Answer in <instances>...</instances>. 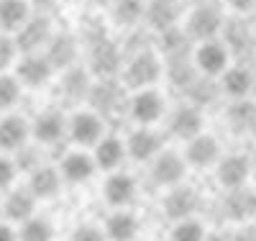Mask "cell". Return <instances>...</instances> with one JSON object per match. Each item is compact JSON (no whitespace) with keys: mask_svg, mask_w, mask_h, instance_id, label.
Masks as SVG:
<instances>
[{"mask_svg":"<svg viewBox=\"0 0 256 241\" xmlns=\"http://www.w3.org/2000/svg\"><path fill=\"white\" fill-rule=\"evenodd\" d=\"M123 85L131 90H146L154 87L159 82V77L164 75V59L159 52L154 49H141L128 57V62L123 64Z\"/></svg>","mask_w":256,"mask_h":241,"instance_id":"cell-1","label":"cell"},{"mask_svg":"<svg viewBox=\"0 0 256 241\" xmlns=\"http://www.w3.org/2000/svg\"><path fill=\"white\" fill-rule=\"evenodd\" d=\"M223 29H226V16H223L220 6H216V3H198L184 21V31L192 41L218 39V34Z\"/></svg>","mask_w":256,"mask_h":241,"instance_id":"cell-2","label":"cell"},{"mask_svg":"<svg viewBox=\"0 0 256 241\" xmlns=\"http://www.w3.org/2000/svg\"><path fill=\"white\" fill-rule=\"evenodd\" d=\"M88 67L95 77H116L118 72H123V52L113 39L102 36L88 44Z\"/></svg>","mask_w":256,"mask_h":241,"instance_id":"cell-3","label":"cell"},{"mask_svg":"<svg viewBox=\"0 0 256 241\" xmlns=\"http://www.w3.org/2000/svg\"><path fill=\"white\" fill-rule=\"evenodd\" d=\"M195 64L200 75L208 77H220L228 67H230V47L220 39H208L200 41L195 49Z\"/></svg>","mask_w":256,"mask_h":241,"instance_id":"cell-4","label":"cell"},{"mask_svg":"<svg viewBox=\"0 0 256 241\" xmlns=\"http://www.w3.org/2000/svg\"><path fill=\"white\" fill-rule=\"evenodd\" d=\"M54 31H52V21L46 16H31L24 26L16 31V44L20 54H34L49 47Z\"/></svg>","mask_w":256,"mask_h":241,"instance_id":"cell-5","label":"cell"},{"mask_svg":"<svg viewBox=\"0 0 256 241\" xmlns=\"http://www.w3.org/2000/svg\"><path fill=\"white\" fill-rule=\"evenodd\" d=\"M184 172H187V159H184V154H180V151H174V149L159 151V154L154 157V162H152V177L162 187L182 185Z\"/></svg>","mask_w":256,"mask_h":241,"instance_id":"cell-6","label":"cell"},{"mask_svg":"<svg viewBox=\"0 0 256 241\" xmlns=\"http://www.w3.org/2000/svg\"><path fill=\"white\" fill-rule=\"evenodd\" d=\"M251 174H254V162L244 154H228L216 164V177H218V185L223 190L244 187Z\"/></svg>","mask_w":256,"mask_h":241,"instance_id":"cell-7","label":"cell"},{"mask_svg":"<svg viewBox=\"0 0 256 241\" xmlns=\"http://www.w3.org/2000/svg\"><path fill=\"white\" fill-rule=\"evenodd\" d=\"M128 111H131V118L138 126H152L164 116V98L154 87L136 90V95L128 100Z\"/></svg>","mask_w":256,"mask_h":241,"instance_id":"cell-8","label":"cell"},{"mask_svg":"<svg viewBox=\"0 0 256 241\" xmlns=\"http://www.w3.org/2000/svg\"><path fill=\"white\" fill-rule=\"evenodd\" d=\"M16 75L26 87H41L46 85L54 75V64L49 62L46 54L34 52V54H24L16 62Z\"/></svg>","mask_w":256,"mask_h":241,"instance_id":"cell-9","label":"cell"},{"mask_svg":"<svg viewBox=\"0 0 256 241\" xmlns=\"http://www.w3.org/2000/svg\"><path fill=\"white\" fill-rule=\"evenodd\" d=\"M182 13V0H146V26L156 34L174 29Z\"/></svg>","mask_w":256,"mask_h":241,"instance_id":"cell-10","label":"cell"},{"mask_svg":"<svg viewBox=\"0 0 256 241\" xmlns=\"http://www.w3.org/2000/svg\"><path fill=\"white\" fill-rule=\"evenodd\" d=\"M88 103L92 105V111L105 116V113H116L120 103H123V85L116 82V77H98L92 82V90Z\"/></svg>","mask_w":256,"mask_h":241,"instance_id":"cell-11","label":"cell"},{"mask_svg":"<svg viewBox=\"0 0 256 241\" xmlns=\"http://www.w3.org/2000/svg\"><path fill=\"white\" fill-rule=\"evenodd\" d=\"M102 131H105V123H102L100 113H95V111H80L70 121V136L80 146H95L105 136Z\"/></svg>","mask_w":256,"mask_h":241,"instance_id":"cell-12","label":"cell"},{"mask_svg":"<svg viewBox=\"0 0 256 241\" xmlns=\"http://www.w3.org/2000/svg\"><path fill=\"white\" fill-rule=\"evenodd\" d=\"M92 72L90 67H80V64H72L62 72V80H59V90L62 95L67 98L70 103H82L90 98V90H92Z\"/></svg>","mask_w":256,"mask_h":241,"instance_id":"cell-13","label":"cell"},{"mask_svg":"<svg viewBox=\"0 0 256 241\" xmlns=\"http://www.w3.org/2000/svg\"><path fill=\"white\" fill-rule=\"evenodd\" d=\"M198 205H200L198 190L187 187V185H174L164 198V213H166V218H172V221L192 218V213L198 210Z\"/></svg>","mask_w":256,"mask_h":241,"instance_id":"cell-14","label":"cell"},{"mask_svg":"<svg viewBox=\"0 0 256 241\" xmlns=\"http://www.w3.org/2000/svg\"><path fill=\"white\" fill-rule=\"evenodd\" d=\"M202 126H205V118H202V108H198L195 103H184L180 105L177 111L169 118V131L177 136V139H195L198 134H202Z\"/></svg>","mask_w":256,"mask_h":241,"instance_id":"cell-15","label":"cell"},{"mask_svg":"<svg viewBox=\"0 0 256 241\" xmlns=\"http://www.w3.org/2000/svg\"><path fill=\"white\" fill-rule=\"evenodd\" d=\"M184 159L187 164L192 167H212V164H218L220 162V144L216 136H210V134H198L195 139H190L187 141V149H184Z\"/></svg>","mask_w":256,"mask_h":241,"instance_id":"cell-16","label":"cell"},{"mask_svg":"<svg viewBox=\"0 0 256 241\" xmlns=\"http://www.w3.org/2000/svg\"><path fill=\"white\" fill-rule=\"evenodd\" d=\"M44 54L49 57V62L54 64V70L64 72L67 67H72V64H77V54H80V44L72 34H54L49 47L44 49Z\"/></svg>","mask_w":256,"mask_h":241,"instance_id":"cell-17","label":"cell"},{"mask_svg":"<svg viewBox=\"0 0 256 241\" xmlns=\"http://www.w3.org/2000/svg\"><path fill=\"white\" fill-rule=\"evenodd\" d=\"M128 146V157L136 159V162H154V157L162 151V139L156 131H152L148 126L136 128L126 141Z\"/></svg>","mask_w":256,"mask_h":241,"instance_id":"cell-18","label":"cell"},{"mask_svg":"<svg viewBox=\"0 0 256 241\" xmlns=\"http://www.w3.org/2000/svg\"><path fill=\"white\" fill-rule=\"evenodd\" d=\"M223 215L228 221L246 223L251 215H256V192H251L246 187L228 190L226 200H223Z\"/></svg>","mask_w":256,"mask_h":241,"instance_id":"cell-19","label":"cell"},{"mask_svg":"<svg viewBox=\"0 0 256 241\" xmlns=\"http://www.w3.org/2000/svg\"><path fill=\"white\" fill-rule=\"evenodd\" d=\"M220 90L230 100H241V98L254 95V72L248 67H244V64L228 67L220 75Z\"/></svg>","mask_w":256,"mask_h":241,"instance_id":"cell-20","label":"cell"},{"mask_svg":"<svg viewBox=\"0 0 256 241\" xmlns=\"http://www.w3.org/2000/svg\"><path fill=\"white\" fill-rule=\"evenodd\" d=\"M95 169H98L95 157L84 154V151H70V154L62 159V167H59L62 177L67 180L70 185H82V182H88L92 174H95Z\"/></svg>","mask_w":256,"mask_h":241,"instance_id":"cell-21","label":"cell"},{"mask_svg":"<svg viewBox=\"0 0 256 241\" xmlns=\"http://www.w3.org/2000/svg\"><path fill=\"white\" fill-rule=\"evenodd\" d=\"M67 131H70V123L64 121L62 113L46 111V113L36 116V121L31 126V136L38 144H56V141H62V136L67 134Z\"/></svg>","mask_w":256,"mask_h":241,"instance_id":"cell-22","label":"cell"},{"mask_svg":"<svg viewBox=\"0 0 256 241\" xmlns=\"http://www.w3.org/2000/svg\"><path fill=\"white\" fill-rule=\"evenodd\" d=\"M102 195L113 208H126L128 203L134 200L136 195V182L131 174L126 172H113L108 180H105V187H102Z\"/></svg>","mask_w":256,"mask_h":241,"instance_id":"cell-23","label":"cell"},{"mask_svg":"<svg viewBox=\"0 0 256 241\" xmlns=\"http://www.w3.org/2000/svg\"><path fill=\"white\" fill-rule=\"evenodd\" d=\"M62 180L64 177H62L59 169H54L49 164H38L31 172V177H28V187H31V192L36 195L38 200H49V198H54V195L59 192Z\"/></svg>","mask_w":256,"mask_h":241,"instance_id":"cell-24","label":"cell"},{"mask_svg":"<svg viewBox=\"0 0 256 241\" xmlns=\"http://www.w3.org/2000/svg\"><path fill=\"white\" fill-rule=\"evenodd\" d=\"M110 11V21L118 29H128L134 31L141 21H146V3L144 0H113Z\"/></svg>","mask_w":256,"mask_h":241,"instance_id":"cell-25","label":"cell"},{"mask_svg":"<svg viewBox=\"0 0 256 241\" xmlns=\"http://www.w3.org/2000/svg\"><path fill=\"white\" fill-rule=\"evenodd\" d=\"M28 136H31V128L20 116L0 118V149L16 151V149H20L28 141Z\"/></svg>","mask_w":256,"mask_h":241,"instance_id":"cell-26","label":"cell"},{"mask_svg":"<svg viewBox=\"0 0 256 241\" xmlns=\"http://www.w3.org/2000/svg\"><path fill=\"white\" fill-rule=\"evenodd\" d=\"M31 18L28 0H0V31L16 34Z\"/></svg>","mask_w":256,"mask_h":241,"instance_id":"cell-27","label":"cell"},{"mask_svg":"<svg viewBox=\"0 0 256 241\" xmlns=\"http://www.w3.org/2000/svg\"><path fill=\"white\" fill-rule=\"evenodd\" d=\"M128 154V146L116 136H102L95 144V162L100 169H118Z\"/></svg>","mask_w":256,"mask_h":241,"instance_id":"cell-28","label":"cell"},{"mask_svg":"<svg viewBox=\"0 0 256 241\" xmlns=\"http://www.w3.org/2000/svg\"><path fill=\"white\" fill-rule=\"evenodd\" d=\"M226 121L236 134H251V126L256 121V100L241 98V100H230L228 111H226Z\"/></svg>","mask_w":256,"mask_h":241,"instance_id":"cell-29","label":"cell"},{"mask_svg":"<svg viewBox=\"0 0 256 241\" xmlns=\"http://www.w3.org/2000/svg\"><path fill=\"white\" fill-rule=\"evenodd\" d=\"M36 200L38 198L31 192V187L28 190H24V187H20V190H10L6 203H3V210H6V215L10 218V221H28L31 213H34Z\"/></svg>","mask_w":256,"mask_h":241,"instance_id":"cell-30","label":"cell"},{"mask_svg":"<svg viewBox=\"0 0 256 241\" xmlns=\"http://www.w3.org/2000/svg\"><path fill=\"white\" fill-rule=\"evenodd\" d=\"M136 233H138V218L134 213L118 210L108 218V223H105V236L110 241H134Z\"/></svg>","mask_w":256,"mask_h":241,"instance_id":"cell-31","label":"cell"},{"mask_svg":"<svg viewBox=\"0 0 256 241\" xmlns=\"http://www.w3.org/2000/svg\"><path fill=\"white\" fill-rule=\"evenodd\" d=\"M184 93H187L190 103H195L198 108H205V105H210L212 100H216L218 93H223V90H220V85H216V77L198 75L195 82H192Z\"/></svg>","mask_w":256,"mask_h":241,"instance_id":"cell-32","label":"cell"},{"mask_svg":"<svg viewBox=\"0 0 256 241\" xmlns=\"http://www.w3.org/2000/svg\"><path fill=\"white\" fill-rule=\"evenodd\" d=\"M208 231L200 221L195 218H184V221H174L172 233H169V241H205Z\"/></svg>","mask_w":256,"mask_h":241,"instance_id":"cell-33","label":"cell"},{"mask_svg":"<svg viewBox=\"0 0 256 241\" xmlns=\"http://www.w3.org/2000/svg\"><path fill=\"white\" fill-rule=\"evenodd\" d=\"M20 87L24 82L18 80V75L0 72V111H8L20 100Z\"/></svg>","mask_w":256,"mask_h":241,"instance_id":"cell-34","label":"cell"},{"mask_svg":"<svg viewBox=\"0 0 256 241\" xmlns=\"http://www.w3.org/2000/svg\"><path fill=\"white\" fill-rule=\"evenodd\" d=\"M52 226L49 221H44V218H28V221H24V226H20V241H52Z\"/></svg>","mask_w":256,"mask_h":241,"instance_id":"cell-35","label":"cell"},{"mask_svg":"<svg viewBox=\"0 0 256 241\" xmlns=\"http://www.w3.org/2000/svg\"><path fill=\"white\" fill-rule=\"evenodd\" d=\"M18 44H16V36H10L8 31H0V72L8 70L10 64L16 62L18 57Z\"/></svg>","mask_w":256,"mask_h":241,"instance_id":"cell-36","label":"cell"},{"mask_svg":"<svg viewBox=\"0 0 256 241\" xmlns=\"http://www.w3.org/2000/svg\"><path fill=\"white\" fill-rule=\"evenodd\" d=\"M16 164H18L20 172H34L41 164V157H38V151L34 146H26L24 144L20 149H16Z\"/></svg>","mask_w":256,"mask_h":241,"instance_id":"cell-37","label":"cell"},{"mask_svg":"<svg viewBox=\"0 0 256 241\" xmlns=\"http://www.w3.org/2000/svg\"><path fill=\"white\" fill-rule=\"evenodd\" d=\"M18 164H16V159H8V157H0V190H6V187H10L13 182H16V177H18Z\"/></svg>","mask_w":256,"mask_h":241,"instance_id":"cell-38","label":"cell"},{"mask_svg":"<svg viewBox=\"0 0 256 241\" xmlns=\"http://www.w3.org/2000/svg\"><path fill=\"white\" fill-rule=\"evenodd\" d=\"M72 241H105V233H102L98 226L82 223V226H77V228H74Z\"/></svg>","mask_w":256,"mask_h":241,"instance_id":"cell-39","label":"cell"},{"mask_svg":"<svg viewBox=\"0 0 256 241\" xmlns=\"http://www.w3.org/2000/svg\"><path fill=\"white\" fill-rule=\"evenodd\" d=\"M226 6L236 16H246V13L256 11V0H226Z\"/></svg>","mask_w":256,"mask_h":241,"instance_id":"cell-40","label":"cell"},{"mask_svg":"<svg viewBox=\"0 0 256 241\" xmlns=\"http://www.w3.org/2000/svg\"><path fill=\"white\" fill-rule=\"evenodd\" d=\"M233 241H256V226L254 223H241L238 231L233 233Z\"/></svg>","mask_w":256,"mask_h":241,"instance_id":"cell-41","label":"cell"},{"mask_svg":"<svg viewBox=\"0 0 256 241\" xmlns=\"http://www.w3.org/2000/svg\"><path fill=\"white\" fill-rule=\"evenodd\" d=\"M20 236L8 226V223H0V241H18Z\"/></svg>","mask_w":256,"mask_h":241,"instance_id":"cell-42","label":"cell"},{"mask_svg":"<svg viewBox=\"0 0 256 241\" xmlns=\"http://www.w3.org/2000/svg\"><path fill=\"white\" fill-rule=\"evenodd\" d=\"M28 3H31L34 8H38V11H52L59 0H28Z\"/></svg>","mask_w":256,"mask_h":241,"instance_id":"cell-43","label":"cell"},{"mask_svg":"<svg viewBox=\"0 0 256 241\" xmlns=\"http://www.w3.org/2000/svg\"><path fill=\"white\" fill-rule=\"evenodd\" d=\"M92 6H98V8H110L113 6V0H90Z\"/></svg>","mask_w":256,"mask_h":241,"instance_id":"cell-44","label":"cell"},{"mask_svg":"<svg viewBox=\"0 0 256 241\" xmlns=\"http://www.w3.org/2000/svg\"><path fill=\"white\" fill-rule=\"evenodd\" d=\"M205 241H233V238H226V236H220V233H212V236H208Z\"/></svg>","mask_w":256,"mask_h":241,"instance_id":"cell-45","label":"cell"},{"mask_svg":"<svg viewBox=\"0 0 256 241\" xmlns=\"http://www.w3.org/2000/svg\"><path fill=\"white\" fill-rule=\"evenodd\" d=\"M251 136H254V141H256V121H254V126H251Z\"/></svg>","mask_w":256,"mask_h":241,"instance_id":"cell-46","label":"cell"},{"mask_svg":"<svg viewBox=\"0 0 256 241\" xmlns=\"http://www.w3.org/2000/svg\"><path fill=\"white\" fill-rule=\"evenodd\" d=\"M254 98H256V72H254Z\"/></svg>","mask_w":256,"mask_h":241,"instance_id":"cell-47","label":"cell"},{"mask_svg":"<svg viewBox=\"0 0 256 241\" xmlns=\"http://www.w3.org/2000/svg\"><path fill=\"white\" fill-rule=\"evenodd\" d=\"M251 177H254V182H256V162H254V174H251Z\"/></svg>","mask_w":256,"mask_h":241,"instance_id":"cell-48","label":"cell"}]
</instances>
